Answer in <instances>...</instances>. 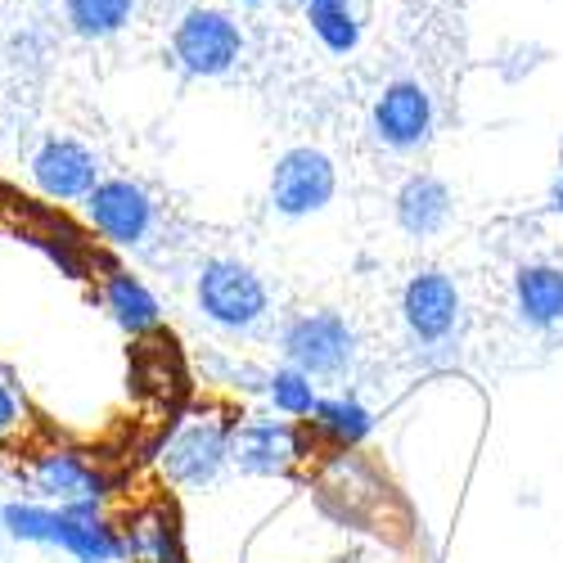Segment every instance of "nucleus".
Here are the masks:
<instances>
[{
  "instance_id": "obj_20",
  "label": "nucleus",
  "mask_w": 563,
  "mask_h": 563,
  "mask_svg": "<svg viewBox=\"0 0 563 563\" xmlns=\"http://www.w3.org/2000/svg\"><path fill=\"white\" fill-rule=\"evenodd\" d=\"M0 528H5L14 541L55 545L59 509H51V505H27V500H10V505H0Z\"/></svg>"
},
{
  "instance_id": "obj_1",
  "label": "nucleus",
  "mask_w": 563,
  "mask_h": 563,
  "mask_svg": "<svg viewBox=\"0 0 563 563\" xmlns=\"http://www.w3.org/2000/svg\"><path fill=\"white\" fill-rule=\"evenodd\" d=\"M195 298H199V311L217 324V330H234V334L262 324V316L271 307V294L262 285V275L253 266H244V262H234V257L203 262Z\"/></svg>"
},
{
  "instance_id": "obj_15",
  "label": "nucleus",
  "mask_w": 563,
  "mask_h": 563,
  "mask_svg": "<svg viewBox=\"0 0 563 563\" xmlns=\"http://www.w3.org/2000/svg\"><path fill=\"white\" fill-rule=\"evenodd\" d=\"M514 311L528 330H559L563 324V266L528 262L514 275Z\"/></svg>"
},
{
  "instance_id": "obj_4",
  "label": "nucleus",
  "mask_w": 563,
  "mask_h": 563,
  "mask_svg": "<svg viewBox=\"0 0 563 563\" xmlns=\"http://www.w3.org/2000/svg\"><path fill=\"white\" fill-rule=\"evenodd\" d=\"M339 195V167L324 150L298 145L285 150L271 167V208L279 217H316Z\"/></svg>"
},
{
  "instance_id": "obj_24",
  "label": "nucleus",
  "mask_w": 563,
  "mask_h": 563,
  "mask_svg": "<svg viewBox=\"0 0 563 563\" xmlns=\"http://www.w3.org/2000/svg\"><path fill=\"white\" fill-rule=\"evenodd\" d=\"M550 212L563 217V167H559V176H554V185H550Z\"/></svg>"
},
{
  "instance_id": "obj_6",
  "label": "nucleus",
  "mask_w": 563,
  "mask_h": 563,
  "mask_svg": "<svg viewBox=\"0 0 563 563\" xmlns=\"http://www.w3.org/2000/svg\"><path fill=\"white\" fill-rule=\"evenodd\" d=\"M100 180L96 150L81 145L77 135H45L32 154V185L55 203H86Z\"/></svg>"
},
{
  "instance_id": "obj_18",
  "label": "nucleus",
  "mask_w": 563,
  "mask_h": 563,
  "mask_svg": "<svg viewBox=\"0 0 563 563\" xmlns=\"http://www.w3.org/2000/svg\"><path fill=\"white\" fill-rule=\"evenodd\" d=\"M64 14L81 41H109L131 23L135 0H64Z\"/></svg>"
},
{
  "instance_id": "obj_9",
  "label": "nucleus",
  "mask_w": 563,
  "mask_h": 563,
  "mask_svg": "<svg viewBox=\"0 0 563 563\" xmlns=\"http://www.w3.org/2000/svg\"><path fill=\"white\" fill-rule=\"evenodd\" d=\"M27 483L36 496L55 500V505H81V500H104L113 492V478L104 474L100 464H90L81 451H68V446H51L32 455V468H27Z\"/></svg>"
},
{
  "instance_id": "obj_14",
  "label": "nucleus",
  "mask_w": 563,
  "mask_h": 563,
  "mask_svg": "<svg viewBox=\"0 0 563 563\" xmlns=\"http://www.w3.org/2000/svg\"><path fill=\"white\" fill-rule=\"evenodd\" d=\"M55 545L68 550L77 563H118L122 559V537H118V528L100 514V500L59 505Z\"/></svg>"
},
{
  "instance_id": "obj_12",
  "label": "nucleus",
  "mask_w": 563,
  "mask_h": 563,
  "mask_svg": "<svg viewBox=\"0 0 563 563\" xmlns=\"http://www.w3.org/2000/svg\"><path fill=\"white\" fill-rule=\"evenodd\" d=\"M302 442L289 419H249V424L230 429V460L244 468V474H285L298 460Z\"/></svg>"
},
{
  "instance_id": "obj_13",
  "label": "nucleus",
  "mask_w": 563,
  "mask_h": 563,
  "mask_svg": "<svg viewBox=\"0 0 563 563\" xmlns=\"http://www.w3.org/2000/svg\"><path fill=\"white\" fill-rule=\"evenodd\" d=\"M393 217L397 225L410 234V240H433L442 234L455 217V199H451V185L433 172H415L406 176V185L397 190V203H393Z\"/></svg>"
},
{
  "instance_id": "obj_16",
  "label": "nucleus",
  "mask_w": 563,
  "mask_h": 563,
  "mask_svg": "<svg viewBox=\"0 0 563 563\" xmlns=\"http://www.w3.org/2000/svg\"><path fill=\"white\" fill-rule=\"evenodd\" d=\"M104 307L113 311V320L131 339H145L163 324V307L150 294V285L140 275H131L126 266H109L104 271Z\"/></svg>"
},
{
  "instance_id": "obj_25",
  "label": "nucleus",
  "mask_w": 563,
  "mask_h": 563,
  "mask_svg": "<svg viewBox=\"0 0 563 563\" xmlns=\"http://www.w3.org/2000/svg\"><path fill=\"white\" fill-rule=\"evenodd\" d=\"M302 5H347V0H302Z\"/></svg>"
},
{
  "instance_id": "obj_8",
  "label": "nucleus",
  "mask_w": 563,
  "mask_h": 563,
  "mask_svg": "<svg viewBox=\"0 0 563 563\" xmlns=\"http://www.w3.org/2000/svg\"><path fill=\"white\" fill-rule=\"evenodd\" d=\"M230 464V429L217 419H190L163 446V474L176 487H208Z\"/></svg>"
},
{
  "instance_id": "obj_23",
  "label": "nucleus",
  "mask_w": 563,
  "mask_h": 563,
  "mask_svg": "<svg viewBox=\"0 0 563 563\" xmlns=\"http://www.w3.org/2000/svg\"><path fill=\"white\" fill-rule=\"evenodd\" d=\"M19 429H23V406H19L14 388H10V379L0 374V438H5V433H19Z\"/></svg>"
},
{
  "instance_id": "obj_17",
  "label": "nucleus",
  "mask_w": 563,
  "mask_h": 563,
  "mask_svg": "<svg viewBox=\"0 0 563 563\" xmlns=\"http://www.w3.org/2000/svg\"><path fill=\"white\" fill-rule=\"evenodd\" d=\"M311 424H316V433L324 442L356 446V442H365L374 433V415L361 401H352V397H330V401H320L311 410Z\"/></svg>"
},
{
  "instance_id": "obj_3",
  "label": "nucleus",
  "mask_w": 563,
  "mask_h": 563,
  "mask_svg": "<svg viewBox=\"0 0 563 563\" xmlns=\"http://www.w3.org/2000/svg\"><path fill=\"white\" fill-rule=\"evenodd\" d=\"M289 365L311 379H339L356 361V330L339 311H302L279 334Z\"/></svg>"
},
{
  "instance_id": "obj_7",
  "label": "nucleus",
  "mask_w": 563,
  "mask_h": 563,
  "mask_svg": "<svg viewBox=\"0 0 563 563\" xmlns=\"http://www.w3.org/2000/svg\"><path fill=\"white\" fill-rule=\"evenodd\" d=\"M433 96L419 81L401 77V81H388L374 100V113H369V126H374V140L388 145L393 154H415L424 150L433 140Z\"/></svg>"
},
{
  "instance_id": "obj_21",
  "label": "nucleus",
  "mask_w": 563,
  "mask_h": 563,
  "mask_svg": "<svg viewBox=\"0 0 563 563\" xmlns=\"http://www.w3.org/2000/svg\"><path fill=\"white\" fill-rule=\"evenodd\" d=\"M266 393H271V401H275L279 415H311V410L320 406L311 374H302V369H294V365L275 369L271 379H266Z\"/></svg>"
},
{
  "instance_id": "obj_10",
  "label": "nucleus",
  "mask_w": 563,
  "mask_h": 563,
  "mask_svg": "<svg viewBox=\"0 0 563 563\" xmlns=\"http://www.w3.org/2000/svg\"><path fill=\"white\" fill-rule=\"evenodd\" d=\"M401 320L415 343H442L451 339L460 320V289L446 271H419L401 289Z\"/></svg>"
},
{
  "instance_id": "obj_2",
  "label": "nucleus",
  "mask_w": 563,
  "mask_h": 563,
  "mask_svg": "<svg viewBox=\"0 0 563 563\" xmlns=\"http://www.w3.org/2000/svg\"><path fill=\"white\" fill-rule=\"evenodd\" d=\"M172 55L190 77H225L244 59V27L225 10L195 5L185 10L172 32Z\"/></svg>"
},
{
  "instance_id": "obj_22",
  "label": "nucleus",
  "mask_w": 563,
  "mask_h": 563,
  "mask_svg": "<svg viewBox=\"0 0 563 563\" xmlns=\"http://www.w3.org/2000/svg\"><path fill=\"white\" fill-rule=\"evenodd\" d=\"M27 240H32L36 249L51 253V262H55L64 275H73V279H81V275H86L90 253H86V244L77 240V234H73L68 225H45V230H32Z\"/></svg>"
},
{
  "instance_id": "obj_26",
  "label": "nucleus",
  "mask_w": 563,
  "mask_h": 563,
  "mask_svg": "<svg viewBox=\"0 0 563 563\" xmlns=\"http://www.w3.org/2000/svg\"><path fill=\"white\" fill-rule=\"evenodd\" d=\"M244 5H262V0H244Z\"/></svg>"
},
{
  "instance_id": "obj_11",
  "label": "nucleus",
  "mask_w": 563,
  "mask_h": 563,
  "mask_svg": "<svg viewBox=\"0 0 563 563\" xmlns=\"http://www.w3.org/2000/svg\"><path fill=\"white\" fill-rule=\"evenodd\" d=\"M122 559L126 563H185V541H180V519L167 500H145L135 505L122 528Z\"/></svg>"
},
{
  "instance_id": "obj_19",
  "label": "nucleus",
  "mask_w": 563,
  "mask_h": 563,
  "mask_svg": "<svg viewBox=\"0 0 563 563\" xmlns=\"http://www.w3.org/2000/svg\"><path fill=\"white\" fill-rule=\"evenodd\" d=\"M307 23L320 36L324 51H334V55H352L361 45V23H356L352 0L347 5H307Z\"/></svg>"
},
{
  "instance_id": "obj_5",
  "label": "nucleus",
  "mask_w": 563,
  "mask_h": 563,
  "mask_svg": "<svg viewBox=\"0 0 563 563\" xmlns=\"http://www.w3.org/2000/svg\"><path fill=\"white\" fill-rule=\"evenodd\" d=\"M86 221L113 249H140L154 230V199L126 176H104L86 195Z\"/></svg>"
}]
</instances>
